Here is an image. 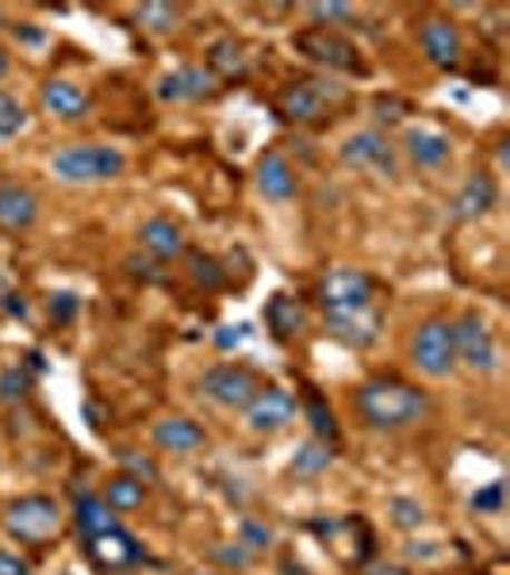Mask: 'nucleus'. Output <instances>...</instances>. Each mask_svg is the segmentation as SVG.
<instances>
[{
  "label": "nucleus",
  "instance_id": "1",
  "mask_svg": "<svg viewBox=\"0 0 510 575\" xmlns=\"http://www.w3.org/2000/svg\"><path fill=\"white\" fill-rule=\"evenodd\" d=\"M353 411L361 415V422H365L369 430L392 433V430H408V426L422 422V418L430 415V396L411 380L373 377L357 388Z\"/></svg>",
  "mask_w": 510,
  "mask_h": 575
},
{
  "label": "nucleus",
  "instance_id": "2",
  "mask_svg": "<svg viewBox=\"0 0 510 575\" xmlns=\"http://www.w3.org/2000/svg\"><path fill=\"white\" fill-rule=\"evenodd\" d=\"M50 165H55V177L66 181V185H97V181H116L127 169V158L116 146L77 143L62 146Z\"/></svg>",
  "mask_w": 510,
  "mask_h": 575
},
{
  "label": "nucleus",
  "instance_id": "3",
  "mask_svg": "<svg viewBox=\"0 0 510 575\" xmlns=\"http://www.w3.org/2000/svg\"><path fill=\"white\" fill-rule=\"evenodd\" d=\"M66 514L50 495H23L4 507V529L20 545H47L62 534Z\"/></svg>",
  "mask_w": 510,
  "mask_h": 575
},
{
  "label": "nucleus",
  "instance_id": "4",
  "mask_svg": "<svg viewBox=\"0 0 510 575\" xmlns=\"http://www.w3.org/2000/svg\"><path fill=\"white\" fill-rule=\"evenodd\" d=\"M345 100V89L334 81H323V77H307V81H292L284 85L281 96H276V108L288 124H318L326 119L334 108Z\"/></svg>",
  "mask_w": 510,
  "mask_h": 575
},
{
  "label": "nucleus",
  "instance_id": "5",
  "mask_svg": "<svg viewBox=\"0 0 510 575\" xmlns=\"http://www.w3.org/2000/svg\"><path fill=\"white\" fill-rule=\"evenodd\" d=\"M411 364L430 380H445L457 369V345H453V322L426 319L411 338Z\"/></svg>",
  "mask_w": 510,
  "mask_h": 575
},
{
  "label": "nucleus",
  "instance_id": "6",
  "mask_svg": "<svg viewBox=\"0 0 510 575\" xmlns=\"http://www.w3.org/2000/svg\"><path fill=\"white\" fill-rule=\"evenodd\" d=\"M200 391L215 407L246 411L249 399L262 391V380H257V372L246 369V364H215V369H207L200 377Z\"/></svg>",
  "mask_w": 510,
  "mask_h": 575
},
{
  "label": "nucleus",
  "instance_id": "7",
  "mask_svg": "<svg viewBox=\"0 0 510 575\" xmlns=\"http://www.w3.org/2000/svg\"><path fill=\"white\" fill-rule=\"evenodd\" d=\"M292 42H296L300 55L311 58V62H318V66H326V69H339V74H365L361 50L339 31L307 28V31H300Z\"/></svg>",
  "mask_w": 510,
  "mask_h": 575
},
{
  "label": "nucleus",
  "instance_id": "8",
  "mask_svg": "<svg viewBox=\"0 0 510 575\" xmlns=\"http://www.w3.org/2000/svg\"><path fill=\"white\" fill-rule=\"evenodd\" d=\"M453 345H457V364H469L472 372H483V377L499 369L496 334H491V327L477 311H469V315L453 322Z\"/></svg>",
  "mask_w": 510,
  "mask_h": 575
},
{
  "label": "nucleus",
  "instance_id": "9",
  "mask_svg": "<svg viewBox=\"0 0 510 575\" xmlns=\"http://www.w3.org/2000/svg\"><path fill=\"white\" fill-rule=\"evenodd\" d=\"M373 288H376L373 276L361 273V269H334L318 284V308H323V315L365 308V303H373Z\"/></svg>",
  "mask_w": 510,
  "mask_h": 575
},
{
  "label": "nucleus",
  "instance_id": "10",
  "mask_svg": "<svg viewBox=\"0 0 510 575\" xmlns=\"http://www.w3.org/2000/svg\"><path fill=\"white\" fill-rule=\"evenodd\" d=\"M380 330H384V315L365 303V308H350V311H331L326 315V334L334 342L350 345V350H369L380 342Z\"/></svg>",
  "mask_w": 510,
  "mask_h": 575
},
{
  "label": "nucleus",
  "instance_id": "11",
  "mask_svg": "<svg viewBox=\"0 0 510 575\" xmlns=\"http://www.w3.org/2000/svg\"><path fill=\"white\" fill-rule=\"evenodd\" d=\"M342 162L350 169H365V173H384L395 177V150L380 130H357V135L345 138L342 146Z\"/></svg>",
  "mask_w": 510,
  "mask_h": 575
},
{
  "label": "nucleus",
  "instance_id": "12",
  "mask_svg": "<svg viewBox=\"0 0 510 575\" xmlns=\"http://www.w3.org/2000/svg\"><path fill=\"white\" fill-rule=\"evenodd\" d=\"M296 411H300V403H296V396H292V391L262 388L254 399H249V407H246V426L254 433H276V430H284L292 418H296Z\"/></svg>",
  "mask_w": 510,
  "mask_h": 575
},
{
  "label": "nucleus",
  "instance_id": "13",
  "mask_svg": "<svg viewBox=\"0 0 510 575\" xmlns=\"http://www.w3.org/2000/svg\"><path fill=\"white\" fill-rule=\"evenodd\" d=\"M419 42H422V55H426L430 66L438 69H453L461 66V55H464V39H461V28L453 20H442V16H430L419 31Z\"/></svg>",
  "mask_w": 510,
  "mask_h": 575
},
{
  "label": "nucleus",
  "instance_id": "14",
  "mask_svg": "<svg viewBox=\"0 0 510 575\" xmlns=\"http://www.w3.org/2000/svg\"><path fill=\"white\" fill-rule=\"evenodd\" d=\"M85 553H89V561L104 572H124L143 561V545H138L124 526L108 529V534H100V537H89V542H85Z\"/></svg>",
  "mask_w": 510,
  "mask_h": 575
},
{
  "label": "nucleus",
  "instance_id": "15",
  "mask_svg": "<svg viewBox=\"0 0 510 575\" xmlns=\"http://www.w3.org/2000/svg\"><path fill=\"white\" fill-rule=\"evenodd\" d=\"M215 92H219V81L207 74V66H180L158 81V100L166 104H193V100H207Z\"/></svg>",
  "mask_w": 510,
  "mask_h": 575
},
{
  "label": "nucleus",
  "instance_id": "16",
  "mask_svg": "<svg viewBox=\"0 0 510 575\" xmlns=\"http://www.w3.org/2000/svg\"><path fill=\"white\" fill-rule=\"evenodd\" d=\"M499 199V185L491 173H472L469 181L461 185V192L453 196V204H449V215L453 220H480V215H488L491 207H496Z\"/></svg>",
  "mask_w": 510,
  "mask_h": 575
},
{
  "label": "nucleus",
  "instance_id": "17",
  "mask_svg": "<svg viewBox=\"0 0 510 575\" xmlns=\"http://www.w3.org/2000/svg\"><path fill=\"white\" fill-rule=\"evenodd\" d=\"M35 220H39V196L28 185H0V226L8 234H23L31 231Z\"/></svg>",
  "mask_w": 510,
  "mask_h": 575
},
{
  "label": "nucleus",
  "instance_id": "18",
  "mask_svg": "<svg viewBox=\"0 0 510 575\" xmlns=\"http://www.w3.org/2000/svg\"><path fill=\"white\" fill-rule=\"evenodd\" d=\"M39 100H42V108H47L50 116H58V119H85V116H89V108H92L89 92H85L81 85H73V81H62V77H55V81L42 85Z\"/></svg>",
  "mask_w": 510,
  "mask_h": 575
},
{
  "label": "nucleus",
  "instance_id": "19",
  "mask_svg": "<svg viewBox=\"0 0 510 575\" xmlns=\"http://www.w3.org/2000/svg\"><path fill=\"white\" fill-rule=\"evenodd\" d=\"M138 242H143V250L154 261H173V257L185 254V234H180V226L173 220H166V215L146 220L143 231H138Z\"/></svg>",
  "mask_w": 510,
  "mask_h": 575
},
{
  "label": "nucleus",
  "instance_id": "20",
  "mask_svg": "<svg viewBox=\"0 0 510 575\" xmlns=\"http://www.w3.org/2000/svg\"><path fill=\"white\" fill-rule=\"evenodd\" d=\"M154 446L166 452H196L207 446V433L193 418H161V422L154 426Z\"/></svg>",
  "mask_w": 510,
  "mask_h": 575
},
{
  "label": "nucleus",
  "instance_id": "21",
  "mask_svg": "<svg viewBox=\"0 0 510 575\" xmlns=\"http://www.w3.org/2000/svg\"><path fill=\"white\" fill-rule=\"evenodd\" d=\"M257 188H262L265 199H292L296 196V173H292L288 158H281L276 150L262 154V162H257Z\"/></svg>",
  "mask_w": 510,
  "mask_h": 575
},
{
  "label": "nucleus",
  "instance_id": "22",
  "mask_svg": "<svg viewBox=\"0 0 510 575\" xmlns=\"http://www.w3.org/2000/svg\"><path fill=\"white\" fill-rule=\"evenodd\" d=\"M73 526H77V534L89 542V537H100V534H108V529H116L119 526V518H116V510L104 503V495H77V503H73Z\"/></svg>",
  "mask_w": 510,
  "mask_h": 575
},
{
  "label": "nucleus",
  "instance_id": "23",
  "mask_svg": "<svg viewBox=\"0 0 510 575\" xmlns=\"http://www.w3.org/2000/svg\"><path fill=\"white\" fill-rule=\"evenodd\" d=\"M246 69H249L246 42L231 39V35L212 42V50H207V74H212L215 81H238V77H246Z\"/></svg>",
  "mask_w": 510,
  "mask_h": 575
},
{
  "label": "nucleus",
  "instance_id": "24",
  "mask_svg": "<svg viewBox=\"0 0 510 575\" xmlns=\"http://www.w3.org/2000/svg\"><path fill=\"white\" fill-rule=\"evenodd\" d=\"M408 154L411 162L419 165V169H438V165L449 162V138L442 135V130H411L408 135Z\"/></svg>",
  "mask_w": 510,
  "mask_h": 575
},
{
  "label": "nucleus",
  "instance_id": "25",
  "mask_svg": "<svg viewBox=\"0 0 510 575\" xmlns=\"http://www.w3.org/2000/svg\"><path fill=\"white\" fill-rule=\"evenodd\" d=\"M304 327H307V315H304V308H300V300L276 295V300L269 303V330L273 334L281 338V342H292Z\"/></svg>",
  "mask_w": 510,
  "mask_h": 575
},
{
  "label": "nucleus",
  "instance_id": "26",
  "mask_svg": "<svg viewBox=\"0 0 510 575\" xmlns=\"http://www.w3.org/2000/svg\"><path fill=\"white\" fill-rule=\"evenodd\" d=\"M331 465H334V449L326 446V441L311 438V441H304V446H300L296 457H292V476L315 479V476H323Z\"/></svg>",
  "mask_w": 510,
  "mask_h": 575
},
{
  "label": "nucleus",
  "instance_id": "27",
  "mask_svg": "<svg viewBox=\"0 0 510 575\" xmlns=\"http://www.w3.org/2000/svg\"><path fill=\"white\" fill-rule=\"evenodd\" d=\"M104 503H108L116 514H127V510H138L146 503V484H138L135 476H116L108 479L104 487Z\"/></svg>",
  "mask_w": 510,
  "mask_h": 575
},
{
  "label": "nucleus",
  "instance_id": "28",
  "mask_svg": "<svg viewBox=\"0 0 510 575\" xmlns=\"http://www.w3.org/2000/svg\"><path fill=\"white\" fill-rule=\"evenodd\" d=\"M135 20H138V28H146L154 35H169L180 20V8L166 4V0H146V4L135 8Z\"/></svg>",
  "mask_w": 510,
  "mask_h": 575
},
{
  "label": "nucleus",
  "instance_id": "29",
  "mask_svg": "<svg viewBox=\"0 0 510 575\" xmlns=\"http://www.w3.org/2000/svg\"><path fill=\"white\" fill-rule=\"evenodd\" d=\"M188 276L200 288H207V292H215V288H223V281H227L223 265L212 254H188Z\"/></svg>",
  "mask_w": 510,
  "mask_h": 575
},
{
  "label": "nucleus",
  "instance_id": "30",
  "mask_svg": "<svg viewBox=\"0 0 510 575\" xmlns=\"http://www.w3.org/2000/svg\"><path fill=\"white\" fill-rule=\"evenodd\" d=\"M307 16L318 23V28L326 23V31H334V23H353V20H357V8L339 4V0H326V4H323V0H315V4H307Z\"/></svg>",
  "mask_w": 510,
  "mask_h": 575
},
{
  "label": "nucleus",
  "instance_id": "31",
  "mask_svg": "<svg viewBox=\"0 0 510 575\" xmlns=\"http://www.w3.org/2000/svg\"><path fill=\"white\" fill-rule=\"evenodd\" d=\"M28 127V111L16 96L0 92V138H16L20 130Z\"/></svg>",
  "mask_w": 510,
  "mask_h": 575
},
{
  "label": "nucleus",
  "instance_id": "32",
  "mask_svg": "<svg viewBox=\"0 0 510 575\" xmlns=\"http://www.w3.org/2000/svg\"><path fill=\"white\" fill-rule=\"evenodd\" d=\"M307 418H311V430H315L318 441H334V438H339V422H334L331 407H326L318 396L307 399Z\"/></svg>",
  "mask_w": 510,
  "mask_h": 575
},
{
  "label": "nucleus",
  "instance_id": "33",
  "mask_svg": "<svg viewBox=\"0 0 510 575\" xmlns=\"http://www.w3.org/2000/svg\"><path fill=\"white\" fill-rule=\"evenodd\" d=\"M119 465L127 468L124 476H135L138 484H154V479H158V465H154L150 457H138L135 449H119Z\"/></svg>",
  "mask_w": 510,
  "mask_h": 575
},
{
  "label": "nucleus",
  "instance_id": "34",
  "mask_svg": "<svg viewBox=\"0 0 510 575\" xmlns=\"http://www.w3.org/2000/svg\"><path fill=\"white\" fill-rule=\"evenodd\" d=\"M238 545L246 548V553H262V548L273 545V529H265L262 522L246 518V522L238 526Z\"/></svg>",
  "mask_w": 510,
  "mask_h": 575
},
{
  "label": "nucleus",
  "instance_id": "35",
  "mask_svg": "<svg viewBox=\"0 0 510 575\" xmlns=\"http://www.w3.org/2000/svg\"><path fill=\"white\" fill-rule=\"evenodd\" d=\"M28 383H31L28 372H23L20 364H12V369L0 372V399H4V403H16V399L28 396Z\"/></svg>",
  "mask_w": 510,
  "mask_h": 575
},
{
  "label": "nucleus",
  "instance_id": "36",
  "mask_svg": "<svg viewBox=\"0 0 510 575\" xmlns=\"http://www.w3.org/2000/svg\"><path fill=\"white\" fill-rule=\"evenodd\" d=\"M388 510H392L395 526H403V529H419L422 522H426V510H422L414 499H403V495H400V499H392V507H388Z\"/></svg>",
  "mask_w": 510,
  "mask_h": 575
},
{
  "label": "nucleus",
  "instance_id": "37",
  "mask_svg": "<svg viewBox=\"0 0 510 575\" xmlns=\"http://www.w3.org/2000/svg\"><path fill=\"white\" fill-rule=\"evenodd\" d=\"M503 499H507V487H503V479H496V484H488L483 491L472 495V510H477V514H499V510H503Z\"/></svg>",
  "mask_w": 510,
  "mask_h": 575
},
{
  "label": "nucleus",
  "instance_id": "38",
  "mask_svg": "<svg viewBox=\"0 0 510 575\" xmlns=\"http://www.w3.org/2000/svg\"><path fill=\"white\" fill-rule=\"evenodd\" d=\"M47 308H50V315H55L58 322H69V319L77 315V311H81V300H77L73 292H55Z\"/></svg>",
  "mask_w": 510,
  "mask_h": 575
},
{
  "label": "nucleus",
  "instance_id": "39",
  "mask_svg": "<svg viewBox=\"0 0 510 575\" xmlns=\"http://www.w3.org/2000/svg\"><path fill=\"white\" fill-rule=\"evenodd\" d=\"M212 556L219 564H227V568H246V564L254 561V553H246L242 545H235V548H212Z\"/></svg>",
  "mask_w": 510,
  "mask_h": 575
},
{
  "label": "nucleus",
  "instance_id": "40",
  "mask_svg": "<svg viewBox=\"0 0 510 575\" xmlns=\"http://www.w3.org/2000/svg\"><path fill=\"white\" fill-rule=\"evenodd\" d=\"M0 575H31V568L20 561V556H12V553L0 548Z\"/></svg>",
  "mask_w": 510,
  "mask_h": 575
},
{
  "label": "nucleus",
  "instance_id": "41",
  "mask_svg": "<svg viewBox=\"0 0 510 575\" xmlns=\"http://www.w3.org/2000/svg\"><path fill=\"white\" fill-rule=\"evenodd\" d=\"M246 330L249 327H223V334H215V345H219V350H231V345H238L242 338H246Z\"/></svg>",
  "mask_w": 510,
  "mask_h": 575
},
{
  "label": "nucleus",
  "instance_id": "42",
  "mask_svg": "<svg viewBox=\"0 0 510 575\" xmlns=\"http://www.w3.org/2000/svg\"><path fill=\"white\" fill-rule=\"evenodd\" d=\"M127 269H131L135 276H146V281H158V273H154V261H138V257H127Z\"/></svg>",
  "mask_w": 510,
  "mask_h": 575
},
{
  "label": "nucleus",
  "instance_id": "43",
  "mask_svg": "<svg viewBox=\"0 0 510 575\" xmlns=\"http://www.w3.org/2000/svg\"><path fill=\"white\" fill-rule=\"evenodd\" d=\"M369 575H411L408 568H395V564H380V568H373Z\"/></svg>",
  "mask_w": 510,
  "mask_h": 575
},
{
  "label": "nucleus",
  "instance_id": "44",
  "mask_svg": "<svg viewBox=\"0 0 510 575\" xmlns=\"http://www.w3.org/2000/svg\"><path fill=\"white\" fill-rule=\"evenodd\" d=\"M8 74V55H4V47H0V77Z\"/></svg>",
  "mask_w": 510,
  "mask_h": 575
},
{
  "label": "nucleus",
  "instance_id": "45",
  "mask_svg": "<svg viewBox=\"0 0 510 575\" xmlns=\"http://www.w3.org/2000/svg\"><path fill=\"white\" fill-rule=\"evenodd\" d=\"M0 28H4V12H0Z\"/></svg>",
  "mask_w": 510,
  "mask_h": 575
}]
</instances>
